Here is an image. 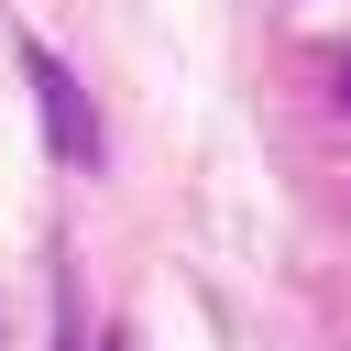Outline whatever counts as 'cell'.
Here are the masks:
<instances>
[{"label":"cell","mask_w":351,"mask_h":351,"mask_svg":"<svg viewBox=\"0 0 351 351\" xmlns=\"http://www.w3.org/2000/svg\"><path fill=\"white\" fill-rule=\"evenodd\" d=\"M340 110H351V66H340Z\"/></svg>","instance_id":"2"},{"label":"cell","mask_w":351,"mask_h":351,"mask_svg":"<svg viewBox=\"0 0 351 351\" xmlns=\"http://www.w3.org/2000/svg\"><path fill=\"white\" fill-rule=\"evenodd\" d=\"M22 77H33V99H44V132H55V154H66V165H99V121H88V88H77V77H66L44 44L22 55Z\"/></svg>","instance_id":"1"}]
</instances>
